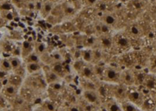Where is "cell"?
I'll list each match as a JSON object with an SVG mask.
<instances>
[{
  "label": "cell",
  "instance_id": "cell-1",
  "mask_svg": "<svg viewBox=\"0 0 156 111\" xmlns=\"http://www.w3.org/2000/svg\"><path fill=\"white\" fill-rule=\"evenodd\" d=\"M108 84V93L115 98V100L121 102L126 100L128 92V87L124 84Z\"/></svg>",
  "mask_w": 156,
  "mask_h": 111
},
{
  "label": "cell",
  "instance_id": "cell-2",
  "mask_svg": "<svg viewBox=\"0 0 156 111\" xmlns=\"http://www.w3.org/2000/svg\"><path fill=\"white\" fill-rule=\"evenodd\" d=\"M120 76L121 72L116 68L108 66L105 68L101 79L107 84H119L120 83Z\"/></svg>",
  "mask_w": 156,
  "mask_h": 111
},
{
  "label": "cell",
  "instance_id": "cell-3",
  "mask_svg": "<svg viewBox=\"0 0 156 111\" xmlns=\"http://www.w3.org/2000/svg\"><path fill=\"white\" fill-rule=\"evenodd\" d=\"M36 74L37 73L30 74L29 79H27V81L25 82L26 86L35 91H37V90L44 89L46 88V86L48 85L45 79H44V77H41L40 76H37Z\"/></svg>",
  "mask_w": 156,
  "mask_h": 111
},
{
  "label": "cell",
  "instance_id": "cell-4",
  "mask_svg": "<svg viewBox=\"0 0 156 111\" xmlns=\"http://www.w3.org/2000/svg\"><path fill=\"white\" fill-rule=\"evenodd\" d=\"M83 100L93 106H99L101 103V96L97 90H83L82 93Z\"/></svg>",
  "mask_w": 156,
  "mask_h": 111
},
{
  "label": "cell",
  "instance_id": "cell-5",
  "mask_svg": "<svg viewBox=\"0 0 156 111\" xmlns=\"http://www.w3.org/2000/svg\"><path fill=\"white\" fill-rule=\"evenodd\" d=\"M126 99L129 100V102H133V104H135L138 107L143 105L144 101V95H143L141 91L137 89H133V88H131V89L128 88Z\"/></svg>",
  "mask_w": 156,
  "mask_h": 111
},
{
  "label": "cell",
  "instance_id": "cell-6",
  "mask_svg": "<svg viewBox=\"0 0 156 111\" xmlns=\"http://www.w3.org/2000/svg\"><path fill=\"white\" fill-rule=\"evenodd\" d=\"M120 83L126 87H132L135 84L134 73L130 70H125L121 73Z\"/></svg>",
  "mask_w": 156,
  "mask_h": 111
},
{
  "label": "cell",
  "instance_id": "cell-7",
  "mask_svg": "<svg viewBox=\"0 0 156 111\" xmlns=\"http://www.w3.org/2000/svg\"><path fill=\"white\" fill-rule=\"evenodd\" d=\"M79 74H80L82 79L93 80L94 77H95L93 65H91L90 63H86Z\"/></svg>",
  "mask_w": 156,
  "mask_h": 111
},
{
  "label": "cell",
  "instance_id": "cell-8",
  "mask_svg": "<svg viewBox=\"0 0 156 111\" xmlns=\"http://www.w3.org/2000/svg\"><path fill=\"white\" fill-rule=\"evenodd\" d=\"M20 96L24 99L25 101H27V102L30 103L34 100H35L36 98V93L35 91H34L31 88H28L27 86H24V88H23L21 91V95Z\"/></svg>",
  "mask_w": 156,
  "mask_h": 111
},
{
  "label": "cell",
  "instance_id": "cell-9",
  "mask_svg": "<svg viewBox=\"0 0 156 111\" xmlns=\"http://www.w3.org/2000/svg\"><path fill=\"white\" fill-rule=\"evenodd\" d=\"M142 85L147 90H154L156 88V77L153 74H146Z\"/></svg>",
  "mask_w": 156,
  "mask_h": 111
},
{
  "label": "cell",
  "instance_id": "cell-10",
  "mask_svg": "<svg viewBox=\"0 0 156 111\" xmlns=\"http://www.w3.org/2000/svg\"><path fill=\"white\" fill-rule=\"evenodd\" d=\"M44 79H45V81H46V83L48 84H51L52 83H55V82H59L61 81L62 78H61L58 74L53 72L51 69H49L47 71H44Z\"/></svg>",
  "mask_w": 156,
  "mask_h": 111
},
{
  "label": "cell",
  "instance_id": "cell-11",
  "mask_svg": "<svg viewBox=\"0 0 156 111\" xmlns=\"http://www.w3.org/2000/svg\"><path fill=\"white\" fill-rule=\"evenodd\" d=\"M19 88L18 87L12 85V84H7L3 87V93L5 96L9 97L11 98H14L17 96V93L19 92Z\"/></svg>",
  "mask_w": 156,
  "mask_h": 111
},
{
  "label": "cell",
  "instance_id": "cell-12",
  "mask_svg": "<svg viewBox=\"0 0 156 111\" xmlns=\"http://www.w3.org/2000/svg\"><path fill=\"white\" fill-rule=\"evenodd\" d=\"M21 55L24 59L27 56L30 55L31 52L34 51V43L30 42V41H24L22 45L21 48Z\"/></svg>",
  "mask_w": 156,
  "mask_h": 111
},
{
  "label": "cell",
  "instance_id": "cell-13",
  "mask_svg": "<svg viewBox=\"0 0 156 111\" xmlns=\"http://www.w3.org/2000/svg\"><path fill=\"white\" fill-rule=\"evenodd\" d=\"M50 69L56 74H58L61 78H63L66 76V68L64 67L63 65L60 62L58 63H53L50 65Z\"/></svg>",
  "mask_w": 156,
  "mask_h": 111
},
{
  "label": "cell",
  "instance_id": "cell-14",
  "mask_svg": "<svg viewBox=\"0 0 156 111\" xmlns=\"http://www.w3.org/2000/svg\"><path fill=\"white\" fill-rule=\"evenodd\" d=\"M54 6H55V4L52 3V2L44 1L42 3V6H41V10H40V13H41L42 17L46 18L47 16H49L52 12Z\"/></svg>",
  "mask_w": 156,
  "mask_h": 111
},
{
  "label": "cell",
  "instance_id": "cell-15",
  "mask_svg": "<svg viewBox=\"0 0 156 111\" xmlns=\"http://www.w3.org/2000/svg\"><path fill=\"white\" fill-rule=\"evenodd\" d=\"M26 70L27 73L29 74H35L38 73L42 69V63L39 62V63H30L26 64Z\"/></svg>",
  "mask_w": 156,
  "mask_h": 111
},
{
  "label": "cell",
  "instance_id": "cell-16",
  "mask_svg": "<svg viewBox=\"0 0 156 111\" xmlns=\"http://www.w3.org/2000/svg\"><path fill=\"white\" fill-rule=\"evenodd\" d=\"M64 16H72L76 13V8L70 2H63L61 4Z\"/></svg>",
  "mask_w": 156,
  "mask_h": 111
},
{
  "label": "cell",
  "instance_id": "cell-17",
  "mask_svg": "<svg viewBox=\"0 0 156 111\" xmlns=\"http://www.w3.org/2000/svg\"><path fill=\"white\" fill-rule=\"evenodd\" d=\"M105 108L106 111H122L120 103H119V102L115 100V98L109 99L105 103Z\"/></svg>",
  "mask_w": 156,
  "mask_h": 111
},
{
  "label": "cell",
  "instance_id": "cell-18",
  "mask_svg": "<svg viewBox=\"0 0 156 111\" xmlns=\"http://www.w3.org/2000/svg\"><path fill=\"white\" fill-rule=\"evenodd\" d=\"M100 45L104 49H109L112 48V45H113V41L112 39L110 38L108 34H103L99 39Z\"/></svg>",
  "mask_w": 156,
  "mask_h": 111
},
{
  "label": "cell",
  "instance_id": "cell-19",
  "mask_svg": "<svg viewBox=\"0 0 156 111\" xmlns=\"http://www.w3.org/2000/svg\"><path fill=\"white\" fill-rule=\"evenodd\" d=\"M120 106L122 111H140L137 106H136L133 102L129 100H124L120 102Z\"/></svg>",
  "mask_w": 156,
  "mask_h": 111
},
{
  "label": "cell",
  "instance_id": "cell-20",
  "mask_svg": "<svg viewBox=\"0 0 156 111\" xmlns=\"http://www.w3.org/2000/svg\"><path fill=\"white\" fill-rule=\"evenodd\" d=\"M9 81H8V84H12V85L20 88V86L23 84V77H20L19 75L13 73V75H9Z\"/></svg>",
  "mask_w": 156,
  "mask_h": 111
},
{
  "label": "cell",
  "instance_id": "cell-21",
  "mask_svg": "<svg viewBox=\"0 0 156 111\" xmlns=\"http://www.w3.org/2000/svg\"><path fill=\"white\" fill-rule=\"evenodd\" d=\"M81 59L86 63H92V49L86 48L81 50Z\"/></svg>",
  "mask_w": 156,
  "mask_h": 111
},
{
  "label": "cell",
  "instance_id": "cell-22",
  "mask_svg": "<svg viewBox=\"0 0 156 111\" xmlns=\"http://www.w3.org/2000/svg\"><path fill=\"white\" fill-rule=\"evenodd\" d=\"M81 82L82 88L83 90H97L98 85L94 82V80H87V79H82Z\"/></svg>",
  "mask_w": 156,
  "mask_h": 111
},
{
  "label": "cell",
  "instance_id": "cell-23",
  "mask_svg": "<svg viewBox=\"0 0 156 111\" xmlns=\"http://www.w3.org/2000/svg\"><path fill=\"white\" fill-rule=\"evenodd\" d=\"M103 23H105L109 27H113L116 24L117 19L115 16H113L111 13H107L103 16Z\"/></svg>",
  "mask_w": 156,
  "mask_h": 111
},
{
  "label": "cell",
  "instance_id": "cell-24",
  "mask_svg": "<svg viewBox=\"0 0 156 111\" xmlns=\"http://www.w3.org/2000/svg\"><path fill=\"white\" fill-rule=\"evenodd\" d=\"M116 45L122 49H126V48H129L130 43H129V40L125 36H119V38H117Z\"/></svg>",
  "mask_w": 156,
  "mask_h": 111
},
{
  "label": "cell",
  "instance_id": "cell-25",
  "mask_svg": "<svg viewBox=\"0 0 156 111\" xmlns=\"http://www.w3.org/2000/svg\"><path fill=\"white\" fill-rule=\"evenodd\" d=\"M24 62L27 63H39V62H41V57H40V56L37 55L35 52H33L28 55L27 57H25L24 59Z\"/></svg>",
  "mask_w": 156,
  "mask_h": 111
},
{
  "label": "cell",
  "instance_id": "cell-26",
  "mask_svg": "<svg viewBox=\"0 0 156 111\" xmlns=\"http://www.w3.org/2000/svg\"><path fill=\"white\" fill-rule=\"evenodd\" d=\"M47 46L44 42L39 41V42L34 43V52L41 56L44 53L46 52Z\"/></svg>",
  "mask_w": 156,
  "mask_h": 111
},
{
  "label": "cell",
  "instance_id": "cell-27",
  "mask_svg": "<svg viewBox=\"0 0 156 111\" xmlns=\"http://www.w3.org/2000/svg\"><path fill=\"white\" fill-rule=\"evenodd\" d=\"M41 108L44 109V111H56V106L51 100H44L41 103Z\"/></svg>",
  "mask_w": 156,
  "mask_h": 111
},
{
  "label": "cell",
  "instance_id": "cell-28",
  "mask_svg": "<svg viewBox=\"0 0 156 111\" xmlns=\"http://www.w3.org/2000/svg\"><path fill=\"white\" fill-rule=\"evenodd\" d=\"M85 64L86 63H84L82 59H75V61L73 63V69L76 73H80V72L81 71V70L83 69V67Z\"/></svg>",
  "mask_w": 156,
  "mask_h": 111
},
{
  "label": "cell",
  "instance_id": "cell-29",
  "mask_svg": "<svg viewBox=\"0 0 156 111\" xmlns=\"http://www.w3.org/2000/svg\"><path fill=\"white\" fill-rule=\"evenodd\" d=\"M93 67H94V75H95V77L101 78L103 76V73H104V70H105V67L99 66L98 64L93 65Z\"/></svg>",
  "mask_w": 156,
  "mask_h": 111
},
{
  "label": "cell",
  "instance_id": "cell-30",
  "mask_svg": "<svg viewBox=\"0 0 156 111\" xmlns=\"http://www.w3.org/2000/svg\"><path fill=\"white\" fill-rule=\"evenodd\" d=\"M0 69L5 70V71L9 72L12 70V66H11L10 61L8 59H3L1 60V65H0Z\"/></svg>",
  "mask_w": 156,
  "mask_h": 111
},
{
  "label": "cell",
  "instance_id": "cell-31",
  "mask_svg": "<svg viewBox=\"0 0 156 111\" xmlns=\"http://www.w3.org/2000/svg\"><path fill=\"white\" fill-rule=\"evenodd\" d=\"M102 58V53L100 49L92 50V63H98Z\"/></svg>",
  "mask_w": 156,
  "mask_h": 111
},
{
  "label": "cell",
  "instance_id": "cell-32",
  "mask_svg": "<svg viewBox=\"0 0 156 111\" xmlns=\"http://www.w3.org/2000/svg\"><path fill=\"white\" fill-rule=\"evenodd\" d=\"M51 59H52V63H58V62L62 63L64 59L63 56H62L60 52H58V51H55V52H52V53L51 54Z\"/></svg>",
  "mask_w": 156,
  "mask_h": 111
},
{
  "label": "cell",
  "instance_id": "cell-33",
  "mask_svg": "<svg viewBox=\"0 0 156 111\" xmlns=\"http://www.w3.org/2000/svg\"><path fill=\"white\" fill-rule=\"evenodd\" d=\"M9 61H10L11 66H12V68L13 70H16V69H18L22 66L21 60L18 57L11 58V59H9Z\"/></svg>",
  "mask_w": 156,
  "mask_h": 111
},
{
  "label": "cell",
  "instance_id": "cell-34",
  "mask_svg": "<svg viewBox=\"0 0 156 111\" xmlns=\"http://www.w3.org/2000/svg\"><path fill=\"white\" fill-rule=\"evenodd\" d=\"M98 31L101 33V34H109L110 31H111V27H109L108 25L105 24V23H101L98 26Z\"/></svg>",
  "mask_w": 156,
  "mask_h": 111
},
{
  "label": "cell",
  "instance_id": "cell-35",
  "mask_svg": "<svg viewBox=\"0 0 156 111\" xmlns=\"http://www.w3.org/2000/svg\"><path fill=\"white\" fill-rule=\"evenodd\" d=\"M45 19H46L47 22H48V23H50V24H51V25H55V24H56V23L59 21V19L52 14H50L49 16H47Z\"/></svg>",
  "mask_w": 156,
  "mask_h": 111
},
{
  "label": "cell",
  "instance_id": "cell-36",
  "mask_svg": "<svg viewBox=\"0 0 156 111\" xmlns=\"http://www.w3.org/2000/svg\"><path fill=\"white\" fill-rule=\"evenodd\" d=\"M49 86V88H51V89L53 90V91H56V92H58V91H60L62 88V84L59 82H55V83H52L51 84H48Z\"/></svg>",
  "mask_w": 156,
  "mask_h": 111
},
{
  "label": "cell",
  "instance_id": "cell-37",
  "mask_svg": "<svg viewBox=\"0 0 156 111\" xmlns=\"http://www.w3.org/2000/svg\"><path fill=\"white\" fill-rule=\"evenodd\" d=\"M65 111H82L81 107L80 105H76V104H71L69 106L66 107Z\"/></svg>",
  "mask_w": 156,
  "mask_h": 111
},
{
  "label": "cell",
  "instance_id": "cell-38",
  "mask_svg": "<svg viewBox=\"0 0 156 111\" xmlns=\"http://www.w3.org/2000/svg\"><path fill=\"white\" fill-rule=\"evenodd\" d=\"M9 75V72L2 70V69H0V79H1V80L6 78Z\"/></svg>",
  "mask_w": 156,
  "mask_h": 111
},
{
  "label": "cell",
  "instance_id": "cell-39",
  "mask_svg": "<svg viewBox=\"0 0 156 111\" xmlns=\"http://www.w3.org/2000/svg\"><path fill=\"white\" fill-rule=\"evenodd\" d=\"M1 9L3 11H9L11 9V5L9 3H3L1 5Z\"/></svg>",
  "mask_w": 156,
  "mask_h": 111
},
{
  "label": "cell",
  "instance_id": "cell-40",
  "mask_svg": "<svg viewBox=\"0 0 156 111\" xmlns=\"http://www.w3.org/2000/svg\"><path fill=\"white\" fill-rule=\"evenodd\" d=\"M84 3L87 5H94L98 2V0H83Z\"/></svg>",
  "mask_w": 156,
  "mask_h": 111
},
{
  "label": "cell",
  "instance_id": "cell-41",
  "mask_svg": "<svg viewBox=\"0 0 156 111\" xmlns=\"http://www.w3.org/2000/svg\"><path fill=\"white\" fill-rule=\"evenodd\" d=\"M6 12H7V13H6V15H5V18L8 19V20H12V18H13L12 13H11L9 11H6Z\"/></svg>",
  "mask_w": 156,
  "mask_h": 111
},
{
  "label": "cell",
  "instance_id": "cell-42",
  "mask_svg": "<svg viewBox=\"0 0 156 111\" xmlns=\"http://www.w3.org/2000/svg\"><path fill=\"white\" fill-rule=\"evenodd\" d=\"M131 31H132V33H133V34H138V33H139L138 30H137V29H136L135 27H132Z\"/></svg>",
  "mask_w": 156,
  "mask_h": 111
},
{
  "label": "cell",
  "instance_id": "cell-43",
  "mask_svg": "<svg viewBox=\"0 0 156 111\" xmlns=\"http://www.w3.org/2000/svg\"><path fill=\"white\" fill-rule=\"evenodd\" d=\"M151 63H152L153 67H154V69H156V56H154V59H153Z\"/></svg>",
  "mask_w": 156,
  "mask_h": 111
},
{
  "label": "cell",
  "instance_id": "cell-44",
  "mask_svg": "<svg viewBox=\"0 0 156 111\" xmlns=\"http://www.w3.org/2000/svg\"><path fill=\"white\" fill-rule=\"evenodd\" d=\"M45 1H48V2H52V3L55 4V3H56V2H58V1H59V0H45Z\"/></svg>",
  "mask_w": 156,
  "mask_h": 111
},
{
  "label": "cell",
  "instance_id": "cell-45",
  "mask_svg": "<svg viewBox=\"0 0 156 111\" xmlns=\"http://www.w3.org/2000/svg\"><path fill=\"white\" fill-rule=\"evenodd\" d=\"M101 1L104 2H112V1H114V0H101Z\"/></svg>",
  "mask_w": 156,
  "mask_h": 111
},
{
  "label": "cell",
  "instance_id": "cell-46",
  "mask_svg": "<svg viewBox=\"0 0 156 111\" xmlns=\"http://www.w3.org/2000/svg\"><path fill=\"white\" fill-rule=\"evenodd\" d=\"M23 2H34V0H23Z\"/></svg>",
  "mask_w": 156,
  "mask_h": 111
},
{
  "label": "cell",
  "instance_id": "cell-47",
  "mask_svg": "<svg viewBox=\"0 0 156 111\" xmlns=\"http://www.w3.org/2000/svg\"><path fill=\"white\" fill-rule=\"evenodd\" d=\"M2 81L0 79V88L2 87Z\"/></svg>",
  "mask_w": 156,
  "mask_h": 111
},
{
  "label": "cell",
  "instance_id": "cell-48",
  "mask_svg": "<svg viewBox=\"0 0 156 111\" xmlns=\"http://www.w3.org/2000/svg\"><path fill=\"white\" fill-rule=\"evenodd\" d=\"M154 102H155V105H156V96L154 97Z\"/></svg>",
  "mask_w": 156,
  "mask_h": 111
},
{
  "label": "cell",
  "instance_id": "cell-49",
  "mask_svg": "<svg viewBox=\"0 0 156 111\" xmlns=\"http://www.w3.org/2000/svg\"><path fill=\"white\" fill-rule=\"evenodd\" d=\"M94 111H102V110H100V109H95V110H94Z\"/></svg>",
  "mask_w": 156,
  "mask_h": 111
},
{
  "label": "cell",
  "instance_id": "cell-50",
  "mask_svg": "<svg viewBox=\"0 0 156 111\" xmlns=\"http://www.w3.org/2000/svg\"><path fill=\"white\" fill-rule=\"evenodd\" d=\"M0 65H1V60H0Z\"/></svg>",
  "mask_w": 156,
  "mask_h": 111
}]
</instances>
